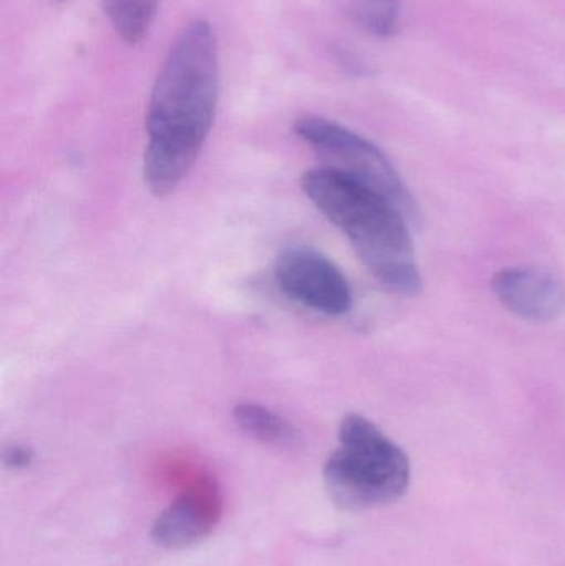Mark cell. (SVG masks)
<instances>
[{"mask_svg": "<svg viewBox=\"0 0 565 566\" xmlns=\"http://www.w3.org/2000/svg\"><path fill=\"white\" fill-rule=\"evenodd\" d=\"M294 133L331 161V168L384 196L411 226L421 221L420 209L404 179L380 148L341 123L317 115L295 119Z\"/></svg>", "mask_w": 565, "mask_h": 566, "instance_id": "obj_4", "label": "cell"}, {"mask_svg": "<svg viewBox=\"0 0 565 566\" xmlns=\"http://www.w3.org/2000/svg\"><path fill=\"white\" fill-rule=\"evenodd\" d=\"M301 185L315 208L348 239L375 281L395 295L421 292L411 224L390 201L331 166L304 172Z\"/></svg>", "mask_w": 565, "mask_h": 566, "instance_id": "obj_2", "label": "cell"}, {"mask_svg": "<svg viewBox=\"0 0 565 566\" xmlns=\"http://www.w3.org/2000/svg\"><path fill=\"white\" fill-rule=\"evenodd\" d=\"M33 454L30 449L22 448V446H13L3 452V461L10 468H27L32 462Z\"/></svg>", "mask_w": 565, "mask_h": 566, "instance_id": "obj_11", "label": "cell"}, {"mask_svg": "<svg viewBox=\"0 0 565 566\" xmlns=\"http://www.w3.org/2000/svg\"><path fill=\"white\" fill-rule=\"evenodd\" d=\"M400 0H358L355 22L375 36H391L400 27Z\"/></svg>", "mask_w": 565, "mask_h": 566, "instance_id": "obj_10", "label": "cell"}, {"mask_svg": "<svg viewBox=\"0 0 565 566\" xmlns=\"http://www.w3.org/2000/svg\"><path fill=\"white\" fill-rule=\"evenodd\" d=\"M222 512L219 489L211 481L199 482L179 495L151 528V538L163 548L198 544L215 531Z\"/></svg>", "mask_w": 565, "mask_h": 566, "instance_id": "obj_6", "label": "cell"}, {"mask_svg": "<svg viewBox=\"0 0 565 566\" xmlns=\"http://www.w3.org/2000/svg\"><path fill=\"white\" fill-rule=\"evenodd\" d=\"M275 283L287 298L327 316L352 308V289L344 272L322 252L294 245L281 252L274 268Z\"/></svg>", "mask_w": 565, "mask_h": 566, "instance_id": "obj_5", "label": "cell"}, {"mask_svg": "<svg viewBox=\"0 0 565 566\" xmlns=\"http://www.w3.org/2000/svg\"><path fill=\"white\" fill-rule=\"evenodd\" d=\"M234 421L242 432L262 444L294 448L301 442V432L287 419L254 402L236 406Z\"/></svg>", "mask_w": 565, "mask_h": 566, "instance_id": "obj_8", "label": "cell"}, {"mask_svg": "<svg viewBox=\"0 0 565 566\" xmlns=\"http://www.w3.org/2000/svg\"><path fill=\"white\" fill-rule=\"evenodd\" d=\"M491 286L511 313L531 322H551L565 308L563 283L541 269H503L496 272Z\"/></svg>", "mask_w": 565, "mask_h": 566, "instance_id": "obj_7", "label": "cell"}, {"mask_svg": "<svg viewBox=\"0 0 565 566\" xmlns=\"http://www.w3.org/2000/svg\"><path fill=\"white\" fill-rule=\"evenodd\" d=\"M337 451L324 465L328 497L344 511H367L398 501L410 484L408 455L374 422L347 415Z\"/></svg>", "mask_w": 565, "mask_h": 566, "instance_id": "obj_3", "label": "cell"}, {"mask_svg": "<svg viewBox=\"0 0 565 566\" xmlns=\"http://www.w3.org/2000/svg\"><path fill=\"white\" fill-rule=\"evenodd\" d=\"M218 98L215 29L192 20L176 36L149 96L143 178L153 195H171L191 171L215 123Z\"/></svg>", "mask_w": 565, "mask_h": 566, "instance_id": "obj_1", "label": "cell"}, {"mask_svg": "<svg viewBox=\"0 0 565 566\" xmlns=\"http://www.w3.org/2000/svg\"><path fill=\"white\" fill-rule=\"evenodd\" d=\"M115 32L129 45L145 40L158 12L159 0H100Z\"/></svg>", "mask_w": 565, "mask_h": 566, "instance_id": "obj_9", "label": "cell"}]
</instances>
